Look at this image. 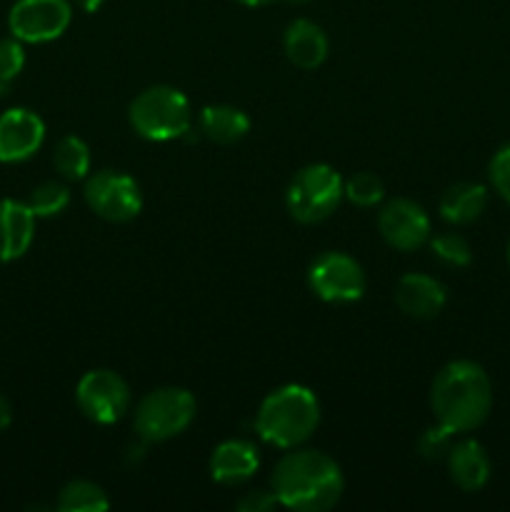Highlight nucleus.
Wrapping results in <instances>:
<instances>
[{
  "instance_id": "obj_1",
  "label": "nucleus",
  "mask_w": 510,
  "mask_h": 512,
  "mask_svg": "<svg viewBox=\"0 0 510 512\" xmlns=\"http://www.w3.org/2000/svg\"><path fill=\"white\" fill-rule=\"evenodd\" d=\"M278 505L295 512H323L340 500L345 488L340 465L320 450L285 453L270 475Z\"/></svg>"
},
{
  "instance_id": "obj_2",
  "label": "nucleus",
  "mask_w": 510,
  "mask_h": 512,
  "mask_svg": "<svg viewBox=\"0 0 510 512\" xmlns=\"http://www.w3.org/2000/svg\"><path fill=\"white\" fill-rule=\"evenodd\" d=\"M430 408L435 420L450 433H470L480 428L493 408L490 378L473 360H453L445 365L430 388Z\"/></svg>"
},
{
  "instance_id": "obj_3",
  "label": "nucleus",
  "mask_w": 510,
  "mask_h": 512,
  "mask_svg": "<svg viewBox=\"0 0 510 512\" xmlns=\"http://www.w3.org/2000/svg\"><path fill=\"white\" fill-rule=\"evenodd\" d=\"M320 423V403L305 385H283L260 403L255 430L275 448L293 450L315 433Z\"/></svg>"
},
{
  "instance_id": "obj_4",
  "label": "nucleus",
  "mask_w": 510,
  "mask_h": 512,
  "mask_svg": "<svg viewBox=\"0 0 510 512\" xmlns=\"http://www.w3.org/2000/svg\"><path fill=\"white\" fill-rule=\"evenodd\" d=\"M128 120L140 138L165 143V140L183 138L185 133H190L193 113H190L188 98L178 88L153 85L130 103Z\"/></svg>"
},
{
  "instance_id": "obj_5",
  "label": "nucleus",
  "mask_w": 510,
  "mask_h": 512,
  "mask_svg": "<svg viewBox=\"0 0 510 512\" xmlns=\"http://www.w3.org/2000/svg\"><path fill=\"white\" fill-rule=\"evenodd\" d=\"M345 198V180L335 168L325 163L305 165L295 173L285 190V208L290 218L303 225L328 220Z\"/></svg>"
},
{
  "instance_id": "obj_6",
  "label": "nucleus",
  "mask_w": 510,
  "mask_h": 512,
  "mask_svg": "<svg viewBox=\"0 0 510 512\" xmlns=\"http://www.w3.org/2000/svg\"><path fill=\"white\" fill-rule=\"evenodd\" d=\"M198 413L193 393L185 388H158L150 390L138 405H135L133 428L145 443H163L185 433Z\"/></svg>"
},
{
  "instance_id": "obj_7",
  "label": "nucleus",
  "mask_w": 510,
  "mask_h": 512,
  "mask_svg": "<svg viewBox=\"0 0 510 512\" xmlns=\"http://www.w3.org/2000/svg\"><path fill=\"white\" fill-rule=\"evenodd\" d=\"M83 198L98 218L108 223H130L143 210V193L130 175L100 170L85 178Z\"/></svg>"
},
{
  "instance_id": "obj_8",
  "label": "nucleus",
  "mask_w": 510,
  "mask_h": 512,
  "mask_svg": "<svg viewBox=\"0 0 510 512\" xmlns=\"http://www.w3.org/2000/svg\"><path fill=\"white\" fill-rule=\"evenodd\" d=\"M80 413L98 425H113L128 413L130 388L113 370H90L75 388Z\"/></svg>"
},
{
  "instance_id": "obj_9",
  "label": "nucleus",
  "mask_w": 510,
  "mask_h": 512,
  "mask_svg": "<svg viewBox=\"0 0 510 512\" xmlns=\"http://www.w3.org/2000/svg\"><path fill=\"white\" fill-rule=\"evenodd\" d=\"M73 20L70 0H18L8 13V28L20 43H50Z\"/></svg>"
},
{
  "instance_id": "obj_10",
  "label": "nucleus",
  "mask_w": 510,
  "mask_h": 512,
  "mask_svg": "<svg viewBox=\"0 0 510 512\" xmlns=\"http://www.w3.org/2000/svg\"><path fill=\"white\" fill-rule=\"evenodd\" d=\"M308 285L325 303H355L365 293V273L355 258L330 250L313 260Z\"/></svg>"
},
{
  "instance_id": "obj_11",
  "label": "nucleus",
  "mask_w": 510,
  "mask_h": 512,
  "mask_svg": "<svg viewBox=\"0 0 510 512\" xmlns=\"http://www.w3.org/2000/svg\"><path fill=\"white\" fill-rule=\"evenodd\" d=\"M378 230L390 248L410 253L430 240V218L415 200L395 198L380 210Z\"/></svg>"
},
{
  "instance_id": "obj_12",
  "label": "nucleus",
  "mask_w": 510,
  "mask_h": 512,
  "mask_svg": "<svg viewBox=\"0 0 510 512\" xmlns=\"http://www.w3.org/2000/svg\"><path fill=\"white\" fill-rule=\"evenodd\" d=\"M45 140V123L28 108H10L0 115V163L33 158Z\"/></svg>"
},
{
  "instance_id": "obj_13",
  "label": "nucleus",
  "mask_w": 510,
  "mask_h": 512,
  "mask_svg": "<svg viewBox=\"0 0 510 512\" xmlns=\"http://www.w3.org/2000/svg\"><path fill=\"white\" fill-rule=\"evenodd\" d=\"M445 285L425 273H408L395 285V305L403 315L415 320H430L445 308Z\"/></svg>"
},
{
  "instance_id": "obj_14",
  "label": "nucleus",
  "mask_w": 510,
  "mask_h": 512,
  "mask_svg": "<svg viewBox=\"0 0 510 512\" xmlns=\"http://www.w3.org/2000/svg\"><path fill=\"white\" fill-rule=\"evenodd\" d=\"M35 215L28 203L0 200V263L23 258L35 238Z\"/></svg>"
},
{
  "instance_id": "obj_15",
  "label": "nucleus",
  "mask_w": 510,
  "mask_h": 512,
  "mask_svg": "<svg viewBox=\"0 0 510 512\" xmlns=\"http://www.w3.org/2000/svg\"><path fill=\"white\" fill-rule=\"evenodd\" d=\"M258 450L248 440H225L210 455V478L225 488L245 483L258 473Z\"/></svg>"
},
{
  "instance_id": "obj_16",
  "label": "nucleus",
  "mask_w": 510,
  "mask_h": 512,
  "mask_svg": "<svg viewBox=\"0 0 510 512\" xmlns=\"http://www.w3.org/2000/svg\"><path fill=\"white\" fill-rule=\"evenodd\" d=\"M285 55L300 70H315L328 58V35L313 20H293L283 38Z\"/></svg>"
},
{
  "instance_id": "obj_17",
  "label": "nucleus",
  "mask_w": 510,
  "mask_h": 512,
  "mask_svg": "<svg viewBox=\"0 0 510 512\" xmlns=\"http://www.w3.org/2000/svg\"><path fill=\"white\" fill-rule=\"evenodd\" d=\"M445 458H448L450 478L465 493H475L488 483L490 458L478 440H463V443L450 445Z\"/></svg>"
},
{
  "instance_id": "obj_18",
  "label": "nucleus",
  "mask_w": 510,
  "mask_h": 512,
  "mask_svg": "<svg viewBox=\"0 0 510 512\" xmlns=\"http://www.w3.org/2000/svg\"><path fill=\"white\" fill-rule=\"evenodd\" d=\"M488 208V190L480 183H463L450 185L440 198V215L443 220L453 225H470L480 218Z\"/></svg>"
},
{
  "instance_id": "obj_19",
  "label": "nucleus",
  "mask_w": 510,
  "mask_h": 512,
  "mask_svg": "<svg viewBox=\"0 0 510 512\" xmlns=\"http://www.w3.org/2000/svg\"><path fill=\"white\" fill-rule=\"evenodd\" d=\"M200 133L218 145L240 143L250 133V118L233 105H208L200 113Z\"/></svg>"
},
{
  "instance_id": "obj_20",
  "label": "nucleus",
  "mask_w": 510,
  "mask_h": 512,
  "mask_svg": "<svg viewBox=\"0 0 510 512\" xmlns=\"http://www.w3.org/2000/svg\"><path fill=\"white\" fill-rule=\"evenodd\" d=\"M110 508V500L100 485L90 480H73L58 495L60 512H103Z\"/></svg>"
},
{
  "instance_id": "obj_21",
  "label": "nucleus",
  "mask_w": 510,
  "mask_h": 512,
  "mask_svg": "<svg viewBox=\"0 0 510 512\" xmlns=\"http://www.w3.org/2000/svg\"><path fill=\"white\" fill-rule=\"evenodd\" d=\"M53 165L65 180H85L90 173V148L78 135H65L55 145Z\"/></svg>"
},
{
  "instance_id": "obj_22",
  "label": "nucleus",
  "mask_w": 510,
  "mask_h": 512,
  "mask_svg": "<svg viewBox=\"0 0 510 512\" xmlns=\"http://www.w3.org/2000/svg\"><path fill=\"white\" fill-rule=\"evenodd\" d=\"M25 203L33 210L35 218H53V215H60L70 205V190L60 180H45V183L35 185L30 190Z\"/></svg>"
},
{
  "instance_id": "obj_23",
  "label": "nucleus",
  "mask_w": 510,
  "mask_h": 512,
  "mask_svg": "<svg viewBox=\"0 0 510 512\" xmlns=\"http://www.w3.org/2000/svg\"><path fill=\"white\" fill-rule=\"evenodd\" d=\"M430 250L448 268H465L473 260L468 240L458 233H440L435 238H430Z\"/></svg>"
},
{
  "instance_id": "obj_24",
  "label": "nucleus",
  "mask_w": 510,
  "mask_h": 512,
  "mask_svg": "<svg viewBox=\"0 0 510 512\" xmlns=\"http://www.w3.org/2000/svg\"><path fill=\"white\" fill-rule=\"evenodd\" d=\"M385 188L378 175L373 173H355L345 180V198L358 208H373L383 200Z\"/></svg>"
},
{
  "instance_id": "obj_25",
  "label": "nucleus",
  "mask_w": 510,
  "mask_h": 512,
  "mask_svg": "<svg viewBox=\"0 0 510 512\" xmlns=\"http://www.w3.org/2000/svg\"><path fill=\"white\" fill-rule=\"evenodd\" d=\"M25 65V50L18 38L0 40V95L8 93Z\"/></svg>"
},
{
  "instance_id": "obj_26",
  "label": "nucleus",
  "mask_w": 510,
  "mask_h": 512,
  "mask_svg": "<svg viewBox=\"0 0 510 512\" xmlns=\"http://www.w3.org/2000/svg\"><path fill=\"white\" fill-rule=\"evenodd\" d=\"M455 433H450L445 425H433V428L425 430L423 435H420L418 440V450L423 458L428 460H438V458H445L450 450V440H453Z\"/></svg>"
},
{
  "instance_id": "obj_27",
  "label": "nucleus",
  "mask_w": 510,
  "mask_h": 512,
  "mask_svg": "<svg viewBox=\"0 0 510 512\" xmlns=\"http://www.w3.org/2000/svg\"><path fill=\"white\" fill-rule=\"evenodd\" d=\"M488 175L495 193H498L505 203H510V145H505V148H500L498 153L493 155Z\"/></svg>"
},
{
  "instance_id": "obj_28",
  "label": "nucleus",
  "mask_w": 510,
  "mask_h": 512,
  "mask_svg": "<svg viewBox=\"0 0 510 512\" xmlns=\"http://www.w3.org/2000/svg\"><path fill=\"white\" fill-rule=\"evenodd\" d=\"M275 505H278V498L273 495V490H253V493H248L245 498L238 500V505L235 508L243 510V512H268L273 510Z\"/></svg>"
},
{
  "instance_id": "obj_29",
  "label": "nucleus",
  "mask_w": 510,
  "mask_h": 512,
  "mask_svg": "<svg viewBox=\"0 0 510 512\" xmlns=\"http://www.w3.org/2000/svg\"><path fill=\"white\" fill-rule=\"evenodd\" d=\"M10 423H13V408H10V403L5 395H0V430L8 428Z\"/></svg>"
},
{
  "instance_id": "obj_30",
  "label": "nucleus",
  "mask_w": 510,
  "mask_h": 512,
  "mask_svg": "<svg viewBox=\"0 0 510 512\" xmlns=\"http://www.w3.org/2000/svg\"><path fill=\"white\" fill-rule=\"evenodd\" d=\"M75 5H78L83 13H95V10L103 5V0H75Z\"/></svg>"
},
{
  "instance_id": "obj_31",
  "label": "nucleus",
  "mask_w": 510,
  "mask_h": 512,
  "mask_svg": "<svg viewBox=\"0 0 510 512\" xmlns=\"http://www.w3.org/2000/svg\"><path fill=\"white\" fill-rule=\"evenodd\" d=\"M238 3L248 5V8H263V5H270V3H275V0H238Z\"/></svg>"
},
{
  "instance_id": "obj_32",
  "label": "nucleus",
  "mask_w": 510,
  "mask_h": 512,
  "mask_svg": "<svg viewBox=\"0 0 510 512\" xmlns=\"http://www.w3.org/2000/svg\"><path fill=\"white\" fill-rule=\"evenodd\" d=\"M288 3H295V5H303V3H308V0H288Z\"/></svg>"
},
{
  "instance_id": "obj_33",
  "label": "nucleus",
  "mask_w": 510,
  "mask_h": 512,
  "mask_svg": "<svg viewBox=\"0 0 510 512\" xmlns=\"http://www.w3.org/2000/svg\"><path fill=\"white\" fill-rule=\"evenodd\" d=\"M508 263H510V240H508Z\"/></svg>"
}]
</instances>
